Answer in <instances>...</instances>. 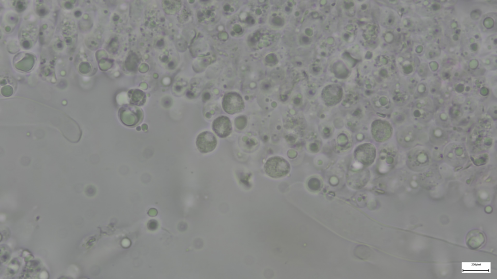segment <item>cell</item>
Masks as SVG:
<instances>
[{
  "instance_id": "cell-1",
  "label": "cell",
  "mask_w": 497,
  "mask_h": 279,
  "mask_svg": "<svg viewBox=\"0 0 497 279\" xmlns=\"http://www.w3.org/2000/svg\"><path fill=\"white\" fill-rule=\"evenodd\" d=\"M264 169L268 176L278 179L289 173L290 166L287 161L282 157L275 156L268 159L264 165Z\"/></svg>"
},
{
  "instance_id": "cell-2",
  "label": "cell",
  "mask_w": 497,
  "mask_h": 279,
  "mask_svg": "<svg viewBox=\"0 0 497 279\" xmlns=\"http://www.w3.org/2000/svg\"><path fill=\"white\" fill-rule=\"evenodd\" d=\"M222 106L225 111L230 114L239 113L244 108L241 96L235 93L226 94L223 98Z\"/></svg>"
},
{
  "instance_id": "cell-3",
  "label": "cell",
  "mask_w": 497,
  "mask_h": 279,
  "mask_svg": "<svg viewBox=\"0 0 497 279\" xmlns=\"http://www.w3.org/2000/svg\"><path fill=\"white\" fill-rule=\"evenodd\" d=\"M196 144L199 151L205 154L213 151L215 148L217 140L212 132L203 131L198 136Z\"/></svg>"
},
{
  "instance_id": "cell-4",
  "label": "cell",
  "mask_w": 497,
  "mask_h": 279,
  "mask_svg": "<svg viewBox=\"0 0 497 279\" xmlns=\"http://www.w3.org/2000/svg\"><path fill=\"white\" fill-rule=\"evenodd\" d=\"M212 128L215 133L222 138L229 136L232 131L231 122L228 117L225 116L216 118L213 122Z\"/></svg>"
},
{
  "instance_id": "cell-5",
  "label": "cell",
  "mask_w": 497,
  "mask_h": 279,
  "mask_svg": "<svg viewBox=\"0 0 497 279\" xmlns=\"http://www.w3.org/2000/svg\"><path fill=\"white\" fill-rule=\"evenodd\" d=\"M142 114L138 110L133 112V110L130 111L127 110V111H122L120 114V119L124 124L132 126H135L139 123L142 119Z\"/></svg>"
},
{
  "instance_id": "cell-6",
  "label": "cell",
  "mask_w": 497,
  "mask_h": 279,
  "mask_svg": "<svg viewBox=\"0 0 497 279\" xmlns=\"http://www.w3.org/2000/svg\"><path fill=\"white\" fill-rule=\"evenodd\" d=\"M242 123L245 126L247 124V120L244 117H238L236 118L235 120V126L236 127L238 126L240 124Z\"/></svg>"
}]
</instances>
